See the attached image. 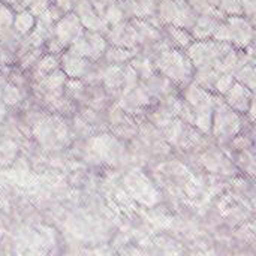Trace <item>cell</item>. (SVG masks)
<instances>
[{"instance_id": "cell-1", "label": "cell", "mask_w": 256, "mask_h": 256, "mask_svg": "<svg viewBox=\"0 0 256 256\" xmlns=\"http://www.w3.org/2000/svg\"><path fill=\"white\" fill-rule=\"evenodd\" d=\"M153 63L156 72L162 74L177 86H186L194 78L195 68L183 50H164L153 58Z\"/></svg>"}, {"instance_id": "cell-2", "label": "cell", "mask_w": 256, "mask_h": 256, "mask_svg": "<svg viewBox=\"0 0 256 256\" xmlns=\"http://www.w3.org/2000/svg\"><path fill=\"white\" fill-rule=\"evenodd\" d=\"M33 136L46 152H58L70 141V130L60 116H42L33 124Z\"/></svg>"}, {"instance_id": "cell-3", "label": "cell", "mask_w": 256, "mask_h": 256, "mask_svg": "<svg viewBox=\"0 0 256 256\" xmlns=\"http://www.w3.org/2000/svg\"><path fill=\"white\" fill-rule=\"evenodd\" d=\"M255 24L243 15L225 16L216 27L213 38L219 42H226L238 50H244L255 40Z\"/></svg>"}, {"instance_id": "cell-4", "label": "cell", "mask_w": 256, "mask_h": 256, "mask_svg": "<svg viewBox=\"0 0 256 256\" xmlns=\"http://www.w3.org/2000/svg\"><path fill=\"white\" fill-rule=\"evenodd\" d=\"M232 45L226 42H219L214 39L194 40L186 48V56L195 69H216L220 63L224 54L231 50Z\"/></svg>"}, {"instance_id": "cell-5", "label": "cell", "mask_w": 256, "mask_h": 256, "mask_svg": "<svg viewBox=\"0 0 256 256\" xmlns=\"http://www.w3.org/2000/svg\"><path fill=\"white\" fill-rule=\"evenodd\" d=\"M242 130H243L242 116L237 111H234L231 106H228L225 100L218 96L213 111L212 135L218 141L226 142V141H232Z\"/></svg>"}, {"instance_id": "cell-6", "label": "cell", "mask_w": 256, "mask_h": 256, "mask_svg": "<svg viewBox=\"0 0 256 256\" xmlns=\"http://www.w3.org/2000/svg\"><path fill=\"white\" fill-rule=\"evenodd\" d=\"M108 46V42L105 39V34L93 30H84L81 36H78L69 46L72 52L88 58L92 62H99Z\"/></svg>"}, {"instance_id": "cell-7", "label": "cell", "mask_w": 256, "mask_h": 256, "mask_svg": "<svg viewBox=\"0 0 256 256\" xmlns=\"http://www.w3.org/2000/svg\"><path fill=\"white\" fill-rule=\"evenodd\" d=\"M58 57H60V69L64 72V75L68 78H72V80L86 81L88 78V75L98 66V62H92L88 58H84V57L72 52L68 48Z\"/></svg>"}, {"instance_id": "cell-8", "label": "cell", "mask_w": 256, "mask_h": 256, "mask_svg": "<svg viewBox=\"0 0 256 256\" xmlns=\"http://www.w3.org/2000/svg\"><path fill=\"white\" fill-rule=\"evenodd\" d=\"M124 186L132 200L144 204V206H154L159 201V194L156 188L142 174H129L124 178Z\"/></svg>"}, {"instance_id": "cell-9", "label": "cell", "mask_w": 256, "mask_h": 256, "mask_svg": "<svg viewBox=\"0 0 256 256\" xmlns=\"http://www.w3.org/2000/svg\"><path fill=\"white\" fill-rule=\"evenodd\" d=\"M183 96H184V102L192 108L195 116L213 114L216 98H218L216 94H213V92H208L195 82H192V84L189 82V84H186Z\"/></svg>"}, {"instance_id": "cell-10", "label": "cell", "mask_w": 256, "mask_h": 256, "mask_svg": "<svg viewBox=\"0 0 256 256\" xmlns=\"http://www.w3.org/2000/svg\"><path fill=\"white\" fill-rule=\"evenodd\" d=\"M86 28L82 27L81 21L78 20V16L70 10V12H66L63 14L52 26V36L60 40V44L68 48L78 36L82 34Z\"/></svg>"}, {"instance_id": "cell-11", "label": "cell", "mask_w": 256, "mask_h": 256, "mask_svg": "<svg viewBox=\"0 0 256 256\" xmlns=\"http://www.w3.org/2000/svg\"><path fill=\"white\" fill-rule=\"evenodd\" d=\"M105 39L108 45H112V46L138 50V38H136V32L130 20H123L120 22L108 26Z\"/></svg>"}, {"instance_id": "cell-12", "label": "cell", "mask_w": 256, "mask_h": 256, "mask_svg": "<svg viewBox=\"0 0 256 256\" xmlns=\"http://www.w3.org/2000/svg\"><path fill=\"white\" fill-rule=\"evenodd\" d=\"M72 12L78 16V20L81 21V24L86 30L99 32L102 34L106 33L108 24L96 12V9L93 8V4L88 0H74L72 2Z\"/></svg>"}, {"instance_id": "cell-13", "label": "cell", "mask_w": 256, "mask_h": 256, "mask_svg": "<svg viewBox=\"0 0 256 256\" xmlns=\"http://www.w3.org/2000/svg\"><path fill=\"white\" fill-rule=\"evenodd\" d=\"M225 18V15L214 8L213 10L202 14V15H196V20L192 26V28L189 30L194 40H206V39H212L213 33L216 30V27L219 26V22Z\"/></svg>"}, {"instance_id": "cell-14", "label": "cell", "mask_w": 256, "mask_h": 256, "mask_svg": "<svg viewBox=\"0 0 256 256\" xmlns=\"http://www.w3.org/2000/svg\"><path fill=\"white\" fill-rule=\"evenodd\" d=\"M201 165L213 174H219V176H236L237 170L234 168L232 162L219 150L212 148L207 150L201 154L200 158Z\"/></svg>"}, {"instance_id": "cell-15", "label": "cell", "mask_w": 256, "mask_h": 256, "mask_svg": "<svg viewBox=\"0 0 256 256\" xmlns=\"http://www.w3.org/2000/svg\"><path fill=\"white\" fill-rule=\"evenodd\" d=\"M224 100L228 106H231L238 114H246L249 105L254 100V92L248 88L246 86L234 81V84L230 87V90L224 94Z\"/></svg>"}, {"instance_id": "cell-16", "label": "cell", "mask_w": 256, "mask_h": 256, "mask_svg": "<svg viewBox=\"0 0 256 256\" xmlns=\"http://www.w3.org/2000/svg\"><path fill=\"white\" fill-rule=\"evenodd\" d=\"M162 33L166 38V40L171 44V46L177 48V50H186L194 42L190 32L186 28H182L178 26H172V24L164 26Z\"/></svg>"}, {"instance_id": "cell-17", "label": "cell", "mask_w": 256, "mask_h": 256, "mask_svg": "<svg viewBox=\"0 0 256 256\" xmlns=\"http://www.w3.org/2000/svg\"><path fill=\"white\" fill-rule=\"evenodd\" d=\"M100 82L104 84L105 90L118 93L123 86V66H116V64L102 66Z\"/></svg>"}, {"instance_id": "cell-18", "label": "cell", "mask_w": 256, "mask_h": 256, "mask_svg": "<svg viewBox=\"0 0 256 256\" xmlns=\"http://www.w3.org/2000/svg\"><path fill=\"white\" fill-rule=\"evenodd\" d=\"M58 68H60V57L56 56V54L46 52V54H42L39 57V60L34 63V66L30 70H32V76H33V80L36 82V81L42 80L45 75L51 74L52 70H56Z\"/></svg>"}, {"instance_id": "cell-19", "label": "cell", "mask_w": 256, "mask_h": 256, "mask_svg": "<svg viewBox=\"0 0 256 256\" xmlns=\"http://www.w3.org/2000/svg\"><path fill=\"white\" fill-rule=\"evenodd\" d=\"M138 52V50H128V48H120V46H112L108 45L102 58L106 64H116V66H123L132 60V57Z\"/></svg>"}, {"instance_id": "cell-20", "label": "cell", "mask_w": 256, "mask_h": 256, "mask_svg": "<svg viewBox=\"0 0 256 256\" xmlns=\"http://www.w3.org/2000/svg\"><path fill=\"white\" fill-rule=\"evenodd\" d=\"M34 24H36V16L28 9H22V10L15 12L12 27L20 36L26 38L34 28Z\"/></svg>"}, {"instance_id": "cell-21", "label": "cell", "mask_w": 256, "mask_h": 256, "mask_svg": "<svg viewBox=\"0 0 256 256\" xmlns=\"http://www.w3.org/2000/svg\"><path fill=\"white\" fill-rule=\"evenodd\" d=\"M132 64V68L136 70L138 76H141L142 80H146L147 76L153 75L156 72L154 69V63H153V58H150L148 56L142 54V52H136L132 60L129 62Z\"/></svg>"}, {"instance_id": "cell-22", "label": "cell", "mask_w": 256, "mask_h": 256, "mask_svg": "<svg viewBox=\"0 0 256 256\" xmlns=\"http://www.w3.org/2000/svg\"><path fill=\"white\" fill-rule=\"evenodd\" d=\"M2 102L8 106V108H14L16 105H20L24 99L22 90L21 87H18L16 84L6 81L4 87L2 88V96H0Z\"/></svg>"}, {"instance_id": "cell-23", "label": "cell", "mask_w": 256, "mask_h": 256, "mask_svg": "<svg viewBox=\"0 0 256 256\" xmlns=\"http://www.w3.org/2000/svg\"><path fill=\"white\" fill-rule=\"evenodd\" d=\"M219 74L220 72L216 69H195L192 80L200 87H202L208 92H214V82H216Z\"/></svg>"}, {"instance_id": "cell-24", "label": "cell", "mask_w": 256, "mask_h": 256, "mask_svg": "<svg viewBox=\"0 0 256 256\" xmlns=\"http://www.w3.org/2000/svg\"><path fill=\"white\" fill-rule=\"evenodd\" d=\"M234 80L243 86H246L248 88H250L252 92H255V80H256V70L255 63H246L244 66H242L236 74H234Z\"/></svg>"}, {"instance_id": "cell-25", "label": "cell", "mask_w": 256, "mask_h": 256, "mask_svg": "<svg viewBox=\"0 0 256 256\" xmlns=\"http://www.w3.org/2000/svg\"><path fill=\"white\" fill-rule=\"evenodd\" d=\"M216 8L225 15V16H234V15H243L242 10V2L240 0H219Z\"/></svg>"}, {"instance_id": "cell-26", "label": "cell", "mask_w": 256, "mask_h": 256, "mask_svg": "<svg viewBox=\"0 0 256 256\" xmlns=\"http://www.w3.org/2000/svg\"><path fill=\"white\" fill-rule=\"evenodd\" d=\"M14 16H15L14 9L0 0V32L8 30V28L12 27V24H14Z\"/></svg>"}, {"instance_id": "cell-27", "label": "cell", "mask_w": 256, "mask_h": 256, "mask_svg": "<svg viewBox=\"0 0 256 256\" xmlns=\"http://www.w3.org/2000/svg\"><path fill=\"white\" fill-rule=\"evenodd\" d=\"M234 81L236 80H234L232 75H230V74H219V76H218V80L214 82V92L219 96H224L230 90V87L234 84Z\"/></svg>"}, {"instance_id": "cell-28", "label": "cell", "mask_w": 256, "mask_h": 256, "mask_svg": "<svg viewBox=\"0 0 256 256\" xmlns=\"http://www.w3.org/2000/svg\"><path fill=\"white\" fill-rule=\"evenodd\" d=\"M240 2H242L243 16H246L250 22H254V24H255L256 0H240Z\"/></svg>"}, {"instance_id": "cell-29", "label": "cell", "mask_w": 256, "mask_h": 256, "mask_svg": "<svg viewBox=\"0 0 256 256\" xmlns=\"http://www.w3.org/2000/svg\"><path fill=\"white\" fill-rule=\"evenodd\" d=\"M50 4H51V0H34V2L28 6V10H30L34 16H38V15H40Z\"/></svg>"}, {"instance_id": "cell-30", "label": "cell", "mask_w": 256, "mask_h": 256, "mask_svg": "<svg viewBox=\"0 0 256 256\" xmlns=\"http://www.w3.org/2000/svg\"><path fill=\"white\" fill-rule=\"evenodd\" d=\"M72 2L74 0H52V4H56L63 14L72 10Z\"/></svg>"}, {"instance_id": "cell-31", "label": "cell", "mask_w": 256, "mask_h": 256, "mask_svg": "<svg viewBox=\"0 0 256 256\" xmlns=\"http://www.w3.org/2000/svg\"><path fill=\"white\" fill-rule=\"evenodd\" d=\"M6 116H8V106L0 100V124L4 122V118H6Z\"/></svg>"}, {"instance_id": "cell-32", "label": "cell", "mask_w": 256, "mask_h": 256, "mask_svg": "<svg viewBox=\"0 0 256 256\" xmlns=\"http://www.w3.org/2000/svg\"><path fill=\"white\" fill-rule=\"evenodd\" d=\"M6 76H4V74H0V96H2V88L4 87V84H6ZM2 100V99H0Z\"/></svg>"}, {"instance_id": "cell-33", "label": "cell", "mask_w": 256, "mask_h": 256, "mask_svg": "<svg viewBox=\"0 0 256 256\" xmlns=\"http://www.w3.org/2000/svg\"><path fill=\"white\" fill-rule=\"evenodd\" d=\"M204 2H207L208 4H212V6H214V8H216V4H218V2H219V0H204Z\"/></svg>"}]
</instances>
